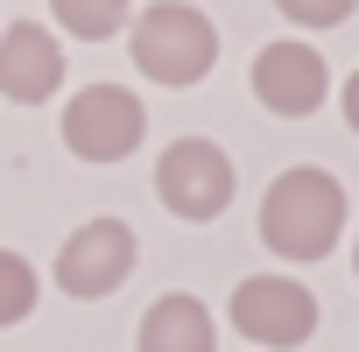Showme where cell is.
I'll list each match as a JSON object with an SVG mask.
<instances>
[{
  "instance_id": "4",
  "label": "cell",
  "mask_w": 359,
  "mask_h": 352,
  "mask_svg": "<svg viewBox=\"0 0 359 352\" xmlns=\"http://www.w3.org/2000/svg\"><path fill=\"white\" fill-rule=\"evenodd\" d=\"M226 317H233V331H240L247 345L282 352V345H303V338L317 331V296H310L296 275H247V282L233 289Z\"/></svg>"
},
{
  "instance_id": "8",
  "label": "cell",
  "mask_w": 359,
  "mask_h": 352,
  "mask_svg": "<svg viewBox=\"0 0 359 352\" xmlns=\"http://www.w3.org/2000/svg\"><path fill=\"white\" fill-rule=\"evenodd\" d=\"M57 85H64V50H57V36L36 29V22H15L8 36H0V92H8L15 106H43Z\"/></svg>"
},
{
  "instance_id": "3",
  "label": "cell",
  "mask_w": 359,
  "mask_h": 352,
  "mask_svg": "<svg viewBox=\"0 0 359 352\" xmlns=\"http://www.w3.org/2000/svg\"><path fill=\"white\" fill-rule=\"evenodd\" d=\"M155 198L176 219H191V226L198 219H219L233 205V162H226V148L219 141H198V134L169 141L162 162H155Z\"/></svg>"
},
{
  "instance_id": "9",
  "label": "cell",
  "mask_w": 359,
  "mask_h": 352,
  "mask_svg": "<svg viewBox=\"0 0 359 352\" xmlns=\"http://www.w3.org/2000/svg\"><path fill=\"white\" fill-rule=\"evenodd\" d=\"M134 352H212V310L198 296H184V289L155 296V310L141 317Z\"/></svg>"
},
{
  "instance_id": "6",
  "label": "cell",
  "mask_w": 359,
  "mask_h": 352,
  "mask_svg": "<svg viewBox=\"0 0 359 352\" xmlns=\"http://www.w3.org/2000/svg\"><path fill=\"white\" fill-rule=\"evenodd\" d=\"M134 226L127 219H85L71 240H64V254H57V289L64 296H78V303H99V296H113L127 275H134Z\"/></svg>"
},
{
  "instance_id": "7",
  "label": "cell",
  "mask_w": 359,
  "mask_h": 352,
  "mask_svg": "<svg viewBox=\"0 0 359 352\" xmlns=\"http://www.w3.org/2000/svg\"><path fill=\"white\" fill-rule=\"evenodd\" d=\"M254 99L268 106V113H282V120H303V113H317L324 106V57L310 50V43H268L261 57H254Z\"/></svg>"
},
{
  "instance_id": "14",
  "label": "cell",
  "mask_w": 359,
  "mask_h": 352,
  "mask_svg": "<svg viewBox=\"0 0 359 352\" xmlns=\"http://www.w3.org/2000/svg\"><path fill=\"white\" fill-rule=\"evenodd\" d=\"M352 268H359V247H352Z\"/></svg>"
},
{
  "instance_id": "2",
  "label": "cell",
  "mask_w": 359,
  "mask_h": 352,
  "mask_svg": "<svg viewBox=\"0 0 359 352\" xmlns=\"http://www.w3.org/2000/svg\"><path fill=\"white\" fill-rule=\"evenodd\" d=\"M212 57H219V29L191 0H155L134 22V64L155 85H198L212 71Z\"/></svg>"
},
{
  "instance_id": "5",
  "label": "cell",
  "mask_w": 359,
  "mask_h": 352,
  "mask_svg": "<svg viewBox=\"0 0 359 352\" xmlns=\"http://www.w3.org/2000/svg\"><path fill=\"white\" fill-rule=\"evenodd\" d=\"M141 127H148V113H141V99L127 85H85L64 106V148L78 162H120V155H134Z\"/></svg>"
},
{
  "instance_id": "12",
  "label": "cell",
  "mask_w": 359,
  "mask_h": 352,
  "mask_svg": "<svg viewBox=\"0 0 359 352\" xmlns=\"http://www.w3.org/2000/svg\"><path fill=\"white\" fill-rule=\"evenodd\" d=\"M275 8H282L289 22H303V29H338L359 0H275Z\"/></svg>"
},
{
  "instance_id": "13",
  "label": "cell",
  "mask_w": 359,
  "mask_h": 352,
  "mask_svg": "<svg viewBox=\"0 0 359 352\" xmlns=\"http://www.w3.org/2000/svg\"><path fill=\"white\" fill-rule=\"evenodd\" d=\"M345 127H359V71H352V85H345Z\"/></svg>"
},
{
  "instance_id": "11",
  "label": "cell",
  "mask_w": 359,
  "mask_h": 352,
  "mask_svg": "<svg viewBox=\"0 0 359 352\" xmlns=\"http://www.w3.org/2000/svg\"><path fill=\"white\" fill-rule=\"evenodd\" d=\"M29 310H36V268L0 247V324H22Z\"/></svg>"
},
{
  "instance_id": "1",
  "label": "cell",
  "mask_w": 359,
  "mask_h": 352,
  "mask_svg": "<svg viewBox=\"0 0 359 352\" xmlns=\"http://www.w3.org/2000/svg\"><path fill=\"white\" fill-rule=\"evenodd\" d=\"M345 233V191L338 176L317 169V162H296L282 169L268 198H261V240L282 254V261H324Z\"/></svg>"
},
{
  "instance_id": "10",
  "label": "cell",
  "mask_w": 359,
  "mask_h": 352,
  "mask_svg": "<svg viewBox=\"0 0 359 352\" xmlns=\"http://www.w3.org/2000/svg\"><path fill=\"white\" fill-rule=\"evenodd\" d=\"M50 15L78 36V43H106L127 29V0H50Z\"/></svg>"
}]
</instances>
